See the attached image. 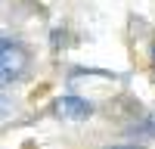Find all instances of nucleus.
<instances>
[{"label": "nucleus", "mask_w": 155, "mask_h": 149, "mask_svg": "<svg viewBox=\"0 0 155 149\" xmlns=\"http://www.w3.org/2000/svg\"><path fill=\"white\" fill-rule=\"evenodd\" d=\"M31 65V53L28 47L19 41H3L0 44V87H6L12 81H22L28 74Z\"/></svg>", "instance_id": "1"}, {"label": "nucleus", "mask_w": 155, "mask_h": 149, "mask_svg": "<svg viewBox=\"0 0 155 149\" xmlns=\"http://www.w3.org/2000/svg\"><path fill=\"white\" fill-rule=\"evenodd\" d=\"M53 115L62 118V121L78 124V121H87L90 115H93V106H90L84 96H59L53 103Z\"/></svg>", "instance_id": "2"}, {"label": "nucleus", "mask_w": 155, "mask_h": 149, "mask_svg": "<svg viewBox=\"0 0 155 149\" xmlns=\"http://www.w3.org/2000/svg\"><path fill=\"white\" fill-rule=\"evenodd\" d=\"M137 131H140V134H146V137H155V109L149 112L143 121H140V127H137Z\"/></svg>", "instance_id": "3"}, {"label": "nucleus", "mask_w": 155, "mask_h": 149, "mask_svg": "<svg viewBox=\"0 0 155 149\" xmlns=\"http://www.w3.org/2000/svg\"><path fill=\"white\" fill-rule=\"evenodd\" d=\"M12 109H16V103H12V96L0 93V121H3V118H9V115H12Z\"/></svg>", "instance_id": "4"}, {"label": "nucleus", "mask_w": 155, "mask_h": 149, "mask_svg": "<svg viewBox=\"0 0 155 149\" xmlns=\"http://www.w3.org/2000/svg\"><path fill=\"white\" fill-rule=\"evenodd\" d=\"M115 149H134V146H115Z\"/></svg>", "instance_id": "5"}, {"label": "nucleus", "mask_w": 155, "mask_h": 149, "mask_svg": "<svg viewBox=\"0 0 155 149\" xmlns=\"http://www.w3.org/2000/svg\"><path fill=\"white\" fill-rule=\"evenodd\" d=\"M152 56H155V50H152Z\"/></svg>", "instance_id": "6"}, {"label": "nucleus", "mask_w": 155, "mask_h": 149, "mask_svg": "<svg viewBox=\"0 0 155 149\" xmlns=\"http://www.w3.org/2000/svg\"><path fill=\"white\" fill-rule=\"evenodd\" d=\"M0 44H3V41H0Z\"/></svg>", "instance_id": "7"}]
</instances>
